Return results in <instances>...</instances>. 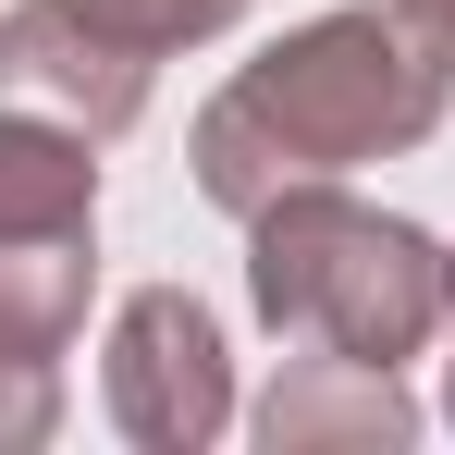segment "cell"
<instances>
[{"label": "cell", "instance_id": "52a82bcc", "mask_svg": "<svg viewBox=\"0 0 455 455\" xmlns=\"http://www.w3.org/2000/svg\"><path fill=\"white\" fill-rule=\"evenodd\" d=\"M86 25L111 37V50H136V62H172V50H210L246 25V0H75Z\"/></svg>", "mask_w": 455, "mask_h": 455}, {"label": "cell", "instance_id": "ba28073f", "mask_svg": "<svg viewBox=\"0 0 455 455\" xmlns=\"http://www.w3.org/2000/svg\"><path fill=\"white\" fill-rule=\"evenodd\" d=\"M50 431H62V357L0 345V455H37Z\"/></svg>", "mask_w": 455, "mask_h": 455}, {"label": "cell", "instance_id": "277c9868", "mask_svg": "<svg viewBox=\"0 0 455 455\" xmlns=\"http://www.w3.org/2000/svg\"><path fill=\"white\" fill-rule=\"evenodd\" d=\"M148 75L136 50H111L75 0H12L0 12V111H37V124H75V136H124L148 111Z\"/></svg>", "mask_w": 455, "mask_h": 455}, {"label": "cell", "instance_id": "3957f363", "mask_svg": "<svg viewBox=\"0 0 455 455\" xmlns=\"http://www.w3.org/2000/svg\"><path fill=\"white\" fill-rule=\"evenodd\" d=\"M99 406L136 455H210L234 431V345L185 283H136L99 345Z\"/></svg>", "mask_w": 455, "mask_h": 455}, {"label": "cell", "instance_id": "8992f818", "mask_svg": "<svg viewBox=\"0 0 455 455\" xmlns=\"http://www.w3.org/2000/svg\"><path fill=\"white\" fill-rule=\"evenodd\" d=\"M0 246H99V136L0 111Z\"/></svg>", "mask_w": 455, "mask_h": 455}, {"label": "cell", "instance_id": "7a4b0ae2", "mask_svg": "<svg viewBox=\"0 0 455 455\" xmlns=\"http://www.w3.org/2000/svg\"><path fill=\"white\" fill-rule=\"evenodd\" d=\"M443 259L455 246L345 185H283L271 210H246V307L283 345H332L370 370H406L443 332Z\"/></svg>", "mask_w": 455, "mask_h": 455}, {"label": "cell", "instance_id": "30bf717a", "mask_svg": "<svg viewBox=\"0 0 455 455\" xmlns=\"http://www.w3.org/2000/svg\"><path fill=\"white\" fill-rule=\"evenodd\" d=\"M406 12H419V25H431V37L455 50V0H406Z\"/></svg>", "mask_w": 455, "mask_h": 455}, {"label": "cell", "instance_id": "6da1fadb", "mask_svg": "<svg viewBox=\"0 0 455 455\" xmlns=\"http://www.w3.org/2000/svg\"><path fill=\"white\" fill-rule=\"evenodd\" d=\"M455 111V50L406 0H345L283 25L259 62H234L197 111V197L210 210H271L283 185H345L357 160H406Z\"/></svg>", "mask_w": 455, "mask_h": 455}, {"label": "cell", "instance_id": "5b68a950", "mask_svg": "<svg viewBox=\"0 0 455 455\" xmlns=\"http://www.w3.org/2000/svg\"><path fill=\"white\" fill-rule=\"evenodd\" d=\"M259 443L271 455H406L419 443V394H406V370H370V357L307 345L259 394Z\"/></svg>", "mask_w": 455, "mask_h": 455}, {"label": "cell", "instance_id": "9c48e42d", "mask_svg": "<svg viewBox=\"0 0 455 455\" xmlns=\"http://www.w3.org/2000/svg\"><path fill=\"white\" fill-rule=\"evenodd\" d=\"M443 419H455V259H443Z\"/></svg>", "mask_w": 455, "mask_h": 455}]
</instances>
